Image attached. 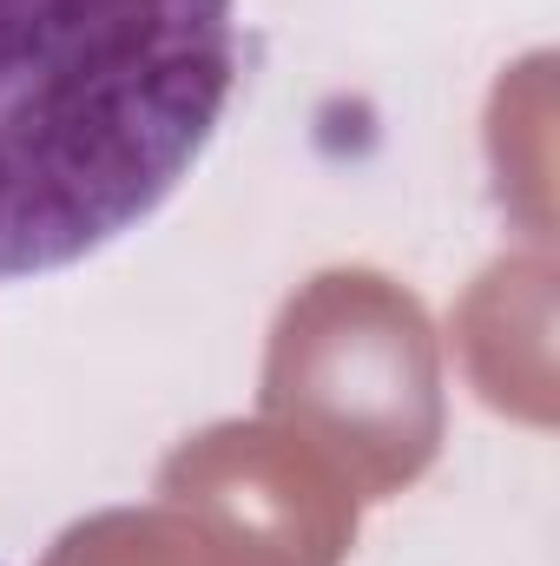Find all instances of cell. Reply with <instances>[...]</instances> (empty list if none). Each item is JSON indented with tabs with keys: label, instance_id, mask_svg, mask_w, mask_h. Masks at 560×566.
I'll return each mask as SVG.
<instances>
[{
	"label": "cell",
	"instance_id": "6da1fadb",
	"mask_svg": "<svg viewBox=\"0 0 560 566\" xmlns=\"http://www.w3.org/2000/svg\"><path fill=\"white\" fill-rule=\"evenodd\" d=\"M238 86V0H0V283L152 218Z\"/></svg>",
	"mask_w": 560,
	"mask_h": 566
},
{
	"label": "cell",
	"instance_id": "7a4b0ae2",
	"mask_svg": "<svg viewBox=\"0 0 560 566\" xmlns=\"http://www.w3.org/2000/svg\"><path fill=\"white\" fill-rule=\"evenodd\" d=\"M265 416L297 428L356 501H390L442 454V343L416 290L370 264L317 271L265 343Z\"/></svg>",
	"mask_w": 560,
	"mask_h": 566
},
{
	"label": "cell",
	"instance_id": "277c9868",
	"mask_svg": "<svg viewBox=\"0 0 560 566\" xmlns=\"http://www.w3.org/2000/svg\"><path fill=\"white\" fill-rule=\"evenodd\" d=\"M40 566H218L205 541L158 501V507H106L73 521Z\"/></svg>",
	"mask_w": 560,
	"mask_h": 566
},
{
	"label": "cell",
	"instance_id": "3957f363",
	"mask_svg": "<svg viewBox=\"0 0 560 566\" xmlns=\"http://www.w3.org/2000/svg\"><path fill=\"white\" fill-rule=\"evenodd\" d=\"M158 501L218 566H343L356 547V488L271 422H211L158 468Z\"/></svg>",
	"mask_w": 560,
	"mask_h": 566
}]
</instances>
